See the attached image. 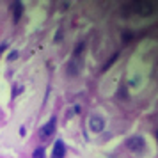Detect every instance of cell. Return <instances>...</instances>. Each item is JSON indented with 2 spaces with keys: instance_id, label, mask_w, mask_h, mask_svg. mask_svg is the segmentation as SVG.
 Here are the masks:
<instances>
[{
  "instance_id": "obj_1",
  "label": "cell",
  "mask_w": 158,
  "mask_h": 158,
  "mask_svg": "<svg viewBox=\"0 0 158 158\" xmlns=\"http://www.w3.org/2000/svg\"><path fill=\"white\" fill-rule=\"evenodd\" d=\"M126 148H128L131 153L139 155V153H142L144 148H146V140H144L140 135H133V137H130L128 140H126Z\"/></svg>"
},
{
  "instance_id": "obj_2",
  "label": "cell",
  "mask_w": 158,
  "mask_h": 158,
  "mask_svg": "<svg viewBox=\"0 0 158 158\" xmlns=\"http://www.w3.org/2000/svg\"><path fill=\"white\" fill-rule=\"evenodd\" d=\"M53 133H55V117H52L46 124L41 126V130H39V139L41 140H48Z\"/></svg>"
},
{
  "instance_id": "obj_3",
  "label": "cell",
  "mask_w": 158,
  "mask_h": 158,
  "mask_svg": "<svg viewBox=\"0 0 158 158\" xmlns=\"http://www.w3.org/2000/svg\"><path fill=\"white\" fill-rule=\"evenodd\" d=\"M89 128H91V131H94V133L103 131V130H105V119L100 117V115H91V117H89Z\"/></svg>"
},
{
  "instance_id": "obj_4",
  "label": "cell",
  "mask_w": 158,
  "mask_h": 158,
  "mask_svg": "<svg viewBox=\"0 0 158 158\" xmlns=\"http://www.w3.org/2000/svg\"><path fill=\"white\" fill-rule=\"evenodd\" d=\"M66 156V144L59 139L53 144V151H52V158H64Z\"/></svg>"
},
{
  "instance_id": "obj_5",
  "label": "cell",
  "mask_w": 158,
  "mask_h": 158,
  "mask_svg": "<svg viewBox=\"0 0 158 158\" xmlns=\"http://www.w3.org/2000/svg\"><path fill=\"white\" fill-rule=\"evenodd\" d=\"M135 7H137V13L140 16H149L151 13H153V6H151V4H139Z\"/></svg>"
},
{
  "instance_id": "obj_6",
  "label": "cell",
  "mask_w": 158,
  "mask_h": 158,
  "mask_svg": "<svg viewBox=\"0 0 158 158\" xmlns=\"http://www.w3.org/2000/svg\"><path fill=\"white\" fill-rule=\"evenodd\" d=\"M16 7H15V18H16V22L20 20V16H22V4H15Z\"/></svg>"
},
{
  "instance_id": "obj_7",
  "label": "cell",
  "mask_w": 158,
  "mask_h": 158,
  "mask_svg": "<svg viewBox=\"0 0 158 158\" xmlns=\"http://www.w3.org/2000/svg\"><path fill=\"white\" fill-rule=\"evenodd\" d=\"M32 158H44V149H43V148H37V149L34 151Z\"/></svg>"
},
{
  "instance_id": "obj_8",
  "label": "cell",
  "mask_w": 158,
  "mask_h": 158,
  "mask_svg": "<svg viewBox=\"0 0 158 158\" xmlns=\"http://www.w3.org/2000/svg\"><path fill=\"white\" fill-rule=\"evenodd\" d=\"M16 57H18V52H11V53H9V57H7V60H15Z\"/></svg>"
},
{
  "instance_id": "obj_9",
  "label": "cell",
  "mask_w": 158,
  "mask_h": 158,
  "mask_svg": "<svg viewBox=\"0 0 158 158\" xmlns=\"http://www.w3.org/2000/svg\"><path fill=\"white\" fill-rule=\"evenodd\" d=\"M6 48H7V46H6V44H2V46H0V53H2V52L6 50Z\"/></svg>"
}]
</instances>
